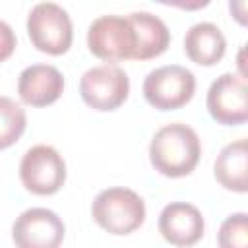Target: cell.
I'll return each instance as SVG.
<instances>
[{"mask_svg": "<svg viewBox=\"0 0 248 248\" xmlns=\"http://www.w3.org/2000/svg\"><path fill=\"white\" fill-rule=\"evenodd\" d=\"M202 155V143L194 128L182 122L161 126L149 143V159L155 170L165 176L180 178L190 174Z\"/></svg>", "mask_w": 248, "mask_h": 248, "instance_id": "1", "label": "cell"}, {"mask_svg": "<svg viewBox=\"0 0 248 248\" xmlns=\"http://www.w3.org/2000/svg\"><path fill=\"white\" fill-rule=\"evenodd\" d=\"M91 215L107 232L130 234L145 221V203L138 192L124 186H114L95 196Z\"/></svg>", "mask_w": 248, "mask_h": 248, "instance_id": "2", "label": "cell"}, {"mask_svg": "<svg viewBox=\"0 0 248 248\" xmlns=\"http://www.w3.org/2000/svg\"><path fill=\"white\" fill-rule=\"evenodd\" d=\"M27 35L41 52L58 56L72 46L74 27L68 12L56 2H39L27 16Z\"/></svg>", "mask_w": 248, "mask_h": 248, "instance_id": "3", "label": "cell"}, {"mask_svg": "<svg viewBox=\"0 0 248 248\" xmlns=\"http://www.w3.org/2000/svg\"><path fill=\"white\" fill-rule=\"evenodd\" d=\"M196 91L194 74L180 64H167L151 70L143 79L145 101L159 110L184 107Z\"/></svg>", "mask_w": 248, "mask_h": 248, "instance_id": "4", "label": "cell"}, {"mask_svg": "<svg viewBox=\"0 0 248 248\" xmlns=\"http://www.w3.org/2000/svg\"><path fill=\"white\" fill-rule=\"evenodd\" d=\"M89 50L105 62H120L134 56L136 37L126 16L107 14L91 21L87 29Z\"/></svg>", "mask_w": 248, "mask_h": 248, "instance_id": "5", "label": "cell"}, {"mask_svg": "<svg viewBox=\"0 0 248 248\" xmlns=\"http://www.w3.org/2000/svg\"><path fill=\"white\" fill-rule=\"evenodd\" d=\"M130 93V78L116 64H101L89 68L79 79V95L83 103L95 110L118 108Z\"/></svg>", "mask_w": 248, "mask_h": 248, "instance_id": "6", "label": "cell"}, {"mask_svg": "<svg viewBox=\"0 0 248 248\" xmlns=\"http://www.w3.org/2000/svg\"><path fill=\"white\" fill-rule=\"evenodd\" d=\"M19 178L29 192L50 196L58 192L66 180V163L54 147L39 143L27 149L21 157Z\"/></svg>", "mask_w": 248, "mask_h": 248, "instance_id": "7", "label": "cell"}, {"mask_svg": "<svg viewBox=\"0 0 248 248\" xmlns=\"http://www.w3.org/2000/svg\"><path fill=\"white\" fill-rule=\"evenodd\" d=\"M207 110L211 118L225 126H238L248 120L246 78L225 72L207 89Z\"/></svg>", "mask_w": 248, "mask_h": 248, "instance_id": "8", "label": "cell"}, {"mask_svg": "<svg viewBox=\"0 0 248 248\" xmlns=\"http://www.w3.org/2000/svg\"><path fill=\"white\" fill-rule=\"evenodd\" d=\"M64 232L66 229L58 213L46 207L25 209L12 225L16 248H60Z\"/></svg>", "mask_w": 248, "mask_h": 248, "instance_id": "9", "label": "cell"}, {"mask_svg": "<svg viewBox=\"0 0 248 248\" xmlns=\"http://www.w3.org/2000/svg\"><path fill=\"white\" fill-rule=\"evenodd\" d=\"M205 231L202 211L188 202H170L159 215V232L174 246L196 244Z\"/></svg>", "mask_w": 248, "mask_h": 248, "instance_id": "10", "label": "cell"}, {"mask_svg": "<svg viewBox=\"0 0 248 248\" xmlns=\"http://www.w3.org/2000/svg\"><path fill=\"white\" fill-rule=\"evenodd\" d=\"M64 91V76L56 66L31 64L21 70L17 79V93L25 105L46 107L58 101Z\"/></svg>", "mask_w": 248, "mask_h": 248, "instance_id": "11", "label": "cell"}, {"mask_svg": "<svg viewBox=\"0 0 248 248\" xmlns=\"http://www.w3.org/2000/svg\"><path fill=\"white\" fill-rule=\"evenodd\" d=\"M126 17L136 37V48L132 60H149L167 50L170 43V31L159 16L151 12H132Z\"/></svg>", "mask_w": 248, "mask_h": 248, "instance_id": "12", "label": "cell"}, {"mask_svg": "<svg viewBox=\"0 0 248 248\" xmlns=\"http://www.w3.org/2000/svg\"><path fill=\"white\" fill-rule=\"evenodd\" d=\"M227 50V39L223 31L211 21L194 23L184 35L186 56L200 66L217 64Z\"/></svg>", "mask_w": 248, "mask_h": 248, "instance_id": "13", "label": "cell"}, {"mask_svg": "<svg viewBox=\"0 0 248 248\" xmlns=\"http://www.w3.org/2000/svg\"><path fill=\"white\" fill-rule=\"evenodd\" d=\"M213 172L223 188L240 194L248 190V143L244 138L231 141L221 149Z\"/></svg>", "mask_w": 248, "mask_h": 248, "instance_id": "14", "label": "cell"}, {"mask_svg": "<svg viewBox=\"0 0 248 248\" xmlns=\"http://www.w3.org/2000/svg\"><path fill=\"white\" fill-rule=\"evenodd\" d=\"M27 116L19 103L10 97H0V149L14 145L25 132Z\"/></svg>", "mask_w": 248, "mask_h": 248, "instance_id": "15", "label": "cell"}, {"mask_svg": "<svg viewBox=\"0 0 248 248\" xmlns=\"http://www.w3.org/2000/svg\"><path fill=\"white\" fill-rule=\"evenodd\" d=\"M219 248H248V215L232 213L229 215L217 232Z\"/></svg>", "mask_w": 248, "mask_h": 248, "instance_id": "16", "label": "cell"}, {"mask_svg": "<svg viewBox=\"0 0 248 248\" xmlns=\"http://www.w3.org/2000/svg\"><path fill=\"white\" fill-rule=\"evenodd\" d=\"M16 33L14 29L0 19V62H4L6 58H10L16 50Z\"/></svg>", "mask_w": 248, "mask_h": 248, "instance_id": "17", "label": "cell"}]
</instances>
